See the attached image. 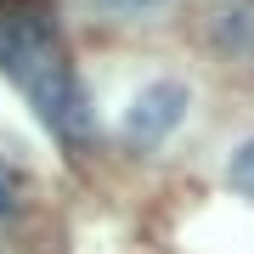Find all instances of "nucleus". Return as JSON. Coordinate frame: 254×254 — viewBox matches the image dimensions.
Wrapping results in <instances>:
<instances>
[{"instance_id":"nucleus-1","label":"nucleus","mask_w":254,"mask_h":254,"mask_svg":"<svg viewBox=\"0 0 254 254\" xmlns=\"http://www.w3.org/2000/svg\"><path fill=\"white\" fill-rule=\"evenodd\" d=\"M0 68L11 73V85L34 102V113L51 125V136L73 141H91L96 119H91V96L85 85L73 79L57 34L40 17H17V23H0Z\"/></svg>"},{"instance_id":"nucleus-2","label":"nucleus","mask_w":254,"mask_h":254,"mask_svg":"<svg viewBox=\"0 0 254 254\" xmlns=\"http://www.w3.org/2000/svg\"><path fill=\"white\" fill-rule=\"evenodd\" d=\"M181 119H187V85L181 79H153L125 108V141L130 147H164V136Z\"/></svg>"},{"instance_id":"nucleus-3","label":"nucleus","mask_w":254,"mask_h":254,"mask_svg":"<svg viewBox=\"0 0 254 254\" xmlns=\"http://www.w3.org/2000/svg\"><path fill=\"white\" fill-rule=\"evenodd\" d=\"M209 40L232 57V63H254V0H226L209 23Z\"/></svg>"},{"instance_id":"nucleus-4","label":"nucleus","mask_w":254,"mask_h":254,"mask_svg":"<svg viewBox=\"0 0 254 254\" xmlns=\"http://www.w3.org/2000/svg\"><path fill=\"white\" fill-rule=\"evenodd\" d=\"M17 209H23V175L11 170L6 158H0V226H6V220L17 215Z\"/></svg>"},{"instance_id":"nucleus-5","label":"nucleus","mask_w":254,"mask_h":254,"mask_svg":"<svg viewBox=\"0 0 254 254\" xmlns=\"http://www.w3.org/2000/svg\"><path fill=\"white\" fill-rule=\"evenodd\" d=\"M226 175H232V187L243 192V198H254V136L232 153V164H226Z\"/></svg>"},{"instance_id":"nucleus-6","label":"nucleus","mask_w":254,"mask_h":254,"mask_svg":"<svg viewBox=\"0 0 254 254\" xmlns=\"http://www.w3.org/2000/svg\"><path fill=\"white\" fill-rule=\"evenodd\" d=\"M91 6L102 11V17H147V11L170 6V0H91Z\"/></svg>"}]
</instances>
